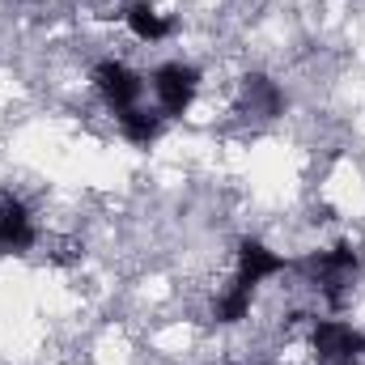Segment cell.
<instances>
[{"instance_id": "cell-1", "label": "cell", "mask_w": 365, "mask_h": 365, "mask_svg": "<svg viewBox=\"0 0 365 365\" xmlns=\"http://www.w3.org/2000/svg\"><path fill=\"white\" fill-rule=\"evenodd\" d=\"M310 344H314V357L319 361L344 365V361H357L365 353V331H357L344 319H319L314 331H310Z\"/></svg>"}, {"instance_id": "cell-2", "label": "cell", "mask_w": 365, "mask_h": 365, "mask_svg": "<svg viewBox=\"0 0 365 365\" xmlns=\"http://www.w3.org/2000/svg\"><path fill=\"white\" fill-rule=\"evenodd\" d=\"M310 276H314V289H323V297L331 306H340L349 280L357 276V251H353V242H340V247L314 255L310 259Z\"/></svg>"}, {"instance_id": "cell-3", "label": "cell", "mask_w": 365, "mask_h": 365, "mask_svg": "<svg viewBox=\"0 0 365 365\" xmlns=\"http://www.w3.org/2000/svg\"><path fill=\"white\" fill-rule=\"evenodd\" d=\"M195 90H200V68H191L182 60H170L153 73V93H158L162 115H182L195 102Z\"/></svg>"}, {"instance_id": "cell-4", "label": "cell", "mask_w": 365, "mask_h": 365, "mask_svg": "<svg viewBox=\"0 0 365 365\" xmlns=\"http://www.w3.org/2000/svg\"><path fill=\"white\" fill-rule=\"evenodd\" d=\"M93 86L106 98V106H115V115H119V110H132V106L140 102V93H145L140 73L128 68L123 60H102V64L93 68Z\"/></svg>"}, {"instance_id": "cell-5", "label": "cell", "mask_w": 365, "mask_h": 365, "mask_svg": "<svg viewBox=\"0 0 365 365\" xmlns=\"http://www.w3.org/2000/svg\"><path fill=\"white\" fill-rule=\"evenodd\" d=\"M26 247H34L30 208L13 191H0V251H26Z\"/></svg>"}, {"instance_id": "cell-6", "label": "cell", "mask_w": 365, "mask_h": 365, "mask_svg": "<svg viewBox=\"0 0 365 365\" xmlns=\"http://www.w3.org/2000/svg\"><path fill=\"white\" fill-rule=\"evenodd\" d=\"M284 268H289L284 255H276L272 247H264L259 238H242V242H238V280L259 284V280L284 272Z\"/></svg>"}, {"instance_id": "cell-7", "label": "cell", "mask_w": 365, "mask_h": 365, "mask_svg": "<svg viewBox=\"0 0 365 365\" xmlns=\"http://www.w3.org/2000/svg\"><path fill=\"white\" fill-rule=\"evenodd\" d=\"M123 21H128V30H132L140 43H162V38H170V17L158 13L149 0H132V4L123 9Z\"/></svg>"}, {"instance_id": "cell-8", "label": "cell", "mask_w": 365, "mask_h": 365, "mask_svg": "<svg viewBox=\"0 0 365 365\" xmlns=\"http://www.w3.org/2000/svg\"><path fill=\"white\" fill-rule=\"evenodd\" d=\"M242 102H247V110L259 115V119H276V115L284 110V93H280V86H276L272 77H264V73H255V77L242 81Z\"/></svg>"}, {"instance_id": "cell-9", "label": "cell", "mask_w": 365, "mask_h": 365, "mask_svg": "<svg viewBox=\"0 0 365 365\" xmlns=\"http://www.w3.org/2000/svg\"><path fill=\"white\" fill-rule=\"evenodd\" d=\"M251 297H255V284H247V280H238V276H234V284L212 302L217 323H242V319H247V310H251Z\"/></svg>"}, {"instance_id": "cell-10", "label": "cell", "mask_w": 365, "mask_h": 365, "mask_svg": "<svg viewBox=\"0 0 365 365\" xmlns=\"http://www.w3.org/2000/svg\"><path fill=\"white\" fill-rule=\"evenodd\" d=\"M119 132H123L132 145H149V140H158L162 119L149 115V110H140V106H132V110H119Z\"/></svg>"}]
</instances>
